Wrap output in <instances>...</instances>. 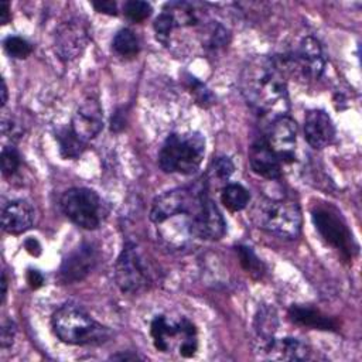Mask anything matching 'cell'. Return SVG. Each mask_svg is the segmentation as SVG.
I'll return each mask as SVG.
<instances>
[{
    "label": "cell",
    "instance_id": "cell-1",
    "mask_svg": "<svg viewBox=\"0 0 362 362\" xmlns=\"http://www.w3.org/2000/svg\"><path fill=\"white\" fill-rule=\"evenodd\" d=\"M239 88L245 100L263 115L276 119L288 112L287 83L283 68L274 58H252L242 69Z\"/></svg>",
    "mask_w": 362,
    "mask_h": 362
},
{
    "label": "cell",
    "instance_id": "cell-2",
    "mask_svg": "<svg viewBox=\"0 0 362 362\" xmlns=\"http://www.w3.org/2000/svg\"><path fill=\"white\" fill-rule=\"evenodd\" d=\"M55 335L71 345H95L107 341L110 329L95 321L83 308L68 303L59 307L52 315Z\"/></svg>",
    "mask_w": 362,
    "mask_h": 362
},
{
    "label": "cell",
    "instance_id": "cell-3",
    "mask_svg": "<svg viewBox=\"0 0 362 362\" xmlns=\"http://www.w3.org/2000/svg\"><path fill=\"white\" fill-rule=\"evenodd\" d=\"M252 222L279 238L294 239L301 230V211L291 199L259 198L250 208Z\"/></svg>",
    "mask_w": 362,
    "mask_h": 362
},
{
    "label": "cell",
    "instance_id": "cell-4",
    "mask_svg": "<svg viewBox=\"0 0 362 362\" xmlns=\"http://www.w3.org/2000/svg\"><path fill=\"white\" fill-rule=\"evenodd\" d=\"M205 154V139L198 132L171 133L158 154L164 173L191 174L198 170Z\"/></svg>",
    "mask_w": 362,
    "mask_h": 362
},
{
    "label": "cell",
    "instance_id": "cell-5",
    "mask_svg": "<svg viewBox=\"0 0 362 362\" xmlns=\"http://www.w3.org/2000/svg\"><path fill=\"white\" fill-rule=\"evenodd\" d=\"M116 284L123 293L139 294L153 283V270L136 243L127 242L115 264Z\"/></svg>",
    "mask_w": 362,
    "mask_h": 362
},
{
    "label": "cell",
    "instance_id": "cell-6",
    "mask_svg": "<svg viewBox=\"0 0 362 362\" xmlns=\"http://www.w3.org/2000/svg\"><path fill=\"white\" fill-rule=\"evenodd\" d=\"M61 208L66 218L83 229L99 228L107 212L102 198L83 187L65 191L61 197Z\"/></svg>",
    "mask_w": 362,
    "mask_h": 362
},
{
    "label": "cell",
    "instance_id": "cell-7",
    "mask_svg": "<svg viewBox=\"0 0 362 362\" xmlns=\"http://www.w3.org/2000/svg\"><path fill=\"white\" fill-rule=\"evenodd\" d=\"M313 222L321 238L334 249L341 252L345 259H351L356 250L352 235L337 209L320 205L313 209Z\"/></svg>",
    "mask_w": 362,
    "mask_h": 362
},
{
    "label": "cell",
    "instance_id": "cell-8",
    "mask_svg": "<svg viewBox=\"0 0 362 362\" xmlns=\"http://www.w3.org/2000/svg\"><path fill=\"white\" fill-rule=\"evenodd\" d=\"M90 41V28L86 20L72 17L62 21L54 37V49L59 59L74 61L85 51Z\"/></svg>",
    "mask_w": 362,
    "mask_h": 362
},
{
    "label": "cell",
    "instance_id": "cell-9",
    "mask_svg": "<svg viewBox=\"0 0 362 362\" xmlns=\"http://www.w3.org/2000/svg\"><path fill=\"white\" fill-rule=\"evenodd\" d=\"M150 334L156 349L160 352H168L175 345L178 348L185 341L197 339L194 324L184 317L174 321L165 315H157L151 321Z\"/></svg>",
    "mask_w": 362,
    "mask_h": 362
},
{
    "label": "cell",
    "instance_id": "cell-10",
    "mask_svg": "<svg viewBox=\"0 0 362 362\" xmlns=\"http://www.w3.org/2000/svg\"><path fill=\"white\" fill-rule=\"evenodd\" d=\"M225 221L214 201L209 198L205 185V188L201 192L197 209L191 218L192 236L208 240H216L225 235Z\"/></svg>",
    "mask_w": 362,
    "mask_h": 362
},
{
    "label": "cell",
    "instance_id": "cell-11",
    "mask_svg": "<svg viewBox=\"0 0 362 362\" xmlns=\"http://www.w3.org/2000/svg\"><path fill=\"white\" fill-rule=\"evenodd\" d=\"M287 66L291 71L300 72L303 76L310 79H318L325 68V58L320 42L311 37H304L297 48L284 58Z\"/></svg>",
    "mask_w": 362,
    "mask_h": 362
},
{
    "label": "cell",
    "instance_id": "cell-12",
    "mask_svg": "<svg viewBox=\"0 0 362 362\" xmlns=\"http://www.w3.org/2000/svg\"><path fill=\"white\" fill-rule=\"evenodd\" d=\"M98 250L90 243H82L74 249L61 263L58 277L65 284L83 280L98 263Z\"/></svg>",
    "mask_w": 362,
    "mask_h": 362
},
{
    "label": "cell",
    "instance_id": "cell-13",
    "mask_svg": "<svg viewBox=\"0 0 362 362\" xmlns=\"http://www.w3.org/2000/svg\"><path fill=\"white\" fill-rule=\"evenodd\" d=\"M255 351L262 358L276 361H304L310 356L308 345L294 337L257 341Z\"/></svg>",
    "mask_w": 362,
    "mask_h": 362
},
{
    "label": "cell",
    "instance_id": "cell-14",
    "mask_svg": "<svg viewBox=\"0 0 362 362\" xmlns=\"http://www.w3.org/2000/svg\"><path fill=\"white\" fill-rule=\"evenodd\" d=\"M71 129L85 143L95 139L103 129L102 107L95 98H86L72 116Z\"/></svg>",
    "mask_w": 362,
    "mask_h": 362
},
{
    "label": "cell",
    "instance_id": "cell-15",
    "mask_svg": "<svg viewBox=\"0 0 362 362\" xmlns=\"http://www.w3.org/2000/svg\"><path fill=\"white\" fill-rule=\"evenodd\" d=\"M267 144L273 153L283 161H291L294 158L296 143H297V127L291 117L280 116L276 117L270 126Z\"/></svg>",
    "mask_w": 362,
    "mask_h": 362
},
{
    "label": "cell",
    "instance_id": "cell-16",
    "mask_svg": "<svg viewBox=\"0 0 362 362\" xmlns=\"http://www.w3.org/2000/svg\"><path fill=\"white\" fill-rule=\"evenodd\" d=\"M304 136L313 148H324L335 137V126L327 112L321 109L310 110L304 117Z\"/></svg>",
    "mask_w": 362,
    "mask_h": 362
},
{
    "label": "cell",
    "instance_id": "cell-17",
    "mask_svg": "<svg viewBox=\"0 0 362 362\" xmlns=\"http://www.w3.org/2000/svg\"><path fill=\"white\" fill-rule=\"evenodd\" d=\"M249 164L252 171L263 178L277 180L281 175L280 160L263 139L252 144L249 150Z\"/></svg>",
    "mask_w": 362,
    "mask_h": 362
},
{
    "label": "cell",
    "instance_id": "cell-18",
    "mask_svg": "<svg viewBox=\"0 0 362 362\" xmlns=\"http://www.w3.org/2000/svg\"><path fill=\"white\" fill-rule=\"evenodd\" d=\"M34 208L24 199L8 202L1 212L3 229L10 235H20L34 223Z\"/></svg>",
    "mask_w": 362,
    "mask_h": 362
},
{
    "label": "cell",
    "instance_id": "cell-19",
    "mask_svg": "<svg viewBox=\"0 0 362 362\" xmlns=\"http://www.w3.org/2000/svg\"><path fill=\"white\" fill-rule=\"evenodd\" d=\"M288 317L293 322L303 327H310L313 329L335 331L338 328L337 322L332 318L327 317L320 310H315L310 305L293 304L288 310Z\"/></svg>",
    "mask_w": 362,
    "mask_h": 362
},
{
    "label": "cell",
    "instance_id": "cell-20",
    "mask_svg": "<svg viewBox=\"0 0 362 362\" xmlns=\"http://www.w3.org/2000/svg\"><path fill=\"white\" fill-rule=\"evenodd\" d=\"M277 327H279V318H277L276 310L270 305L259 307L255 315V329H256L257 341L273 338L277 331Z\"/></svg>",
    "mask_w": 362,
    "mask_h": 362
},
{
    "label": "cell",
    "instance_id": "cell-21",
    "mask_svg": "<svg viewBox=\"0 0 362 362\" xmlns=\"http://www.w3.org/2000/svg\"><path fill=\"white\" fill-rule=\"evenodd\" d=\"M55 139L59 143V151L65 158H78L83 148L85 141L81 140L71 127H62L55 132Z\"/></svg>",
    "mask_w": 362,
    "mask_h": 362
},
{
    "label": "cell",
    "instance_id": "cell-22",
    "mask_svg": "<svg viewBox=\"0 0 362 362\" xmlns=\"http://www.w3.org/2000/svg\"><path fill=\"white\" fill-rule=\"evenodd\" d=\"M249 191L240 184H228L221 194L222 204L232 212L245 209L249 204Z\"/></svg>",
    "mask_w": 362,
    "mask_h": 362
},
{
    "label": "cell",
    "instance_id": "cell-23",
    "mask_svg": "<svg viewBox=\"0 0 362 362\" xmlns=\"http://www.w3.org/2000/svg\"><path fill=\"white\" fill-rule=\"evenodd\" d=\"M112 48L115 49L116 54L124 58H133L134 55H137L140 49L137 37L129 28H122L116 33L112 41Z\"/></svg>",
    "mask_w": 362,
    "mask_h": 362
},
{
    "label": "cell",
    "instance_id": "cell-24",
    "mask_svg": "<svg viewBox=\"0 0 362 362\" xmlns=\"http://www.w3.org/2000/svg\"><path fill=\"white\" fill-rule=\"evenodd\" d=\"M236 253L239 256V262L242 267L255 279H260L264 274L263 262L255 255V252L247 246H238Z\"/></svg>",
    "mask_w": 362,
    "mask_h": 362
},
{
    "label": "cell",
    "instance_id": "cell-25",
    "mask_svg": "<svg viewBox=\"0 0 362 362\" xmlns=\"http://www.w3.org/2000/svg\"><path fill=\"white\" fill-rule=\"evenodd\" d=\"M3 47H4V51L7 52V55L11 58H16V59L27 58L33 51L31 44L18 35L7 37L3 42Z\"/></svg>",
    "mask_w": 362,
    "mask_h": 362
},
{
    "label": "cell",
    "instance_id": "cell-26",
    "mask_svg": "<svg viewBox=\"0 0 362 362\" xmlns=\"http://www.w3.org/2000/svg\"><path fill=\"white\" fill-rule=\"evenodd\" d=\"M153 8L150 3L141 1V0H129L123 4V13L124 16L134 23H140L146 20L151 14Z\"/></svg>",
    "mask_w": 362,
    "mask_h": 362
},
{
    "label": "cell",
    "instance_id": "cell-27",
    "mask_svg": "<svg viewBox=\"0 0 362 362\" xmlns=\"http://www.w3.org/2000/svg\"><path fill=\"white\" fill-rule=\"evenodd\" d=\"M235 165L228 157H218L216 160L212 161L211 168H209V175L214 180L219 181H226L232 174H233Z\"/></svg>",
    "mask_w": 362,
    "mask_h": 362
},
{
    "label": "cell",
    "instance_id": "cell-28",
    "mask_svg": "<svg viewBox=\"0 0 362 362\" xmlns=\"http://www.w3.org/2000/svg\"><path fill=\"white\" fill-rule=\"evenodd\" d=\"M20 167V154L13 146H6L1 150V171L4 175H13Z\"/></svg>",
    "mask_w": 362,
    "mask_h": 362
},
{
    "label": "cell",
    "instance_id": "cell-29",
    "mask_svg": "<svg viewBox=\"0 0 362 362\" xmlns=\"http://www.w3.org/2000/svg\"><path fill=\"white\" fill-rule=\"evenodd\" d=\"M188 82H189V88H191V92L194 93L197 102L202 106H209L214 103V96L212 93L205 88V85H202L199 81H197L195 78L189 76L188 78Z\"/></svg>",
    "mask_w": 362,
    "mask_h": 362
},
{
    "label": "cell",
    "instance_id": "cell-30",
    "mask_svg": "<svg viewBox=\"0 0 362 362\" xmlns=\"http://www.w3.org/2000/svg\"><path fill=\"white\" fill-rule=\"evenodd\" d=\"M16 337V325L13 321L7 320L3 327H1V335H0V342H1V348H8Z\"/></svg>",
    "mask_w": 362,
    "mask_h": 362
},
{
    "label": "cell",
    "instance_id": "cell-31",
    "mask_svg": "<svg viewBox=\"0 0 362 362\" xmlns=\"http://www.w3.org/2000/svg\"><path fill=\"white\" fill-rule=\"evenodd\" d=\"M92 6L95 7L96 11L105 13L109 16H116L117 14V6L112 0H102V1H92Z\"/></svg>",
    "mask_w": 362,
    "mask_h": 362
},
{
    "label": "cell",
    "instance_id": "cell-32",
    "mask_svg": "<svg viewBox=\"0 0 362 362\" xmlns=\"http://www.w3.org/2000/svg\"><path fill=\"white\" fill-rule=\"evenodd\" d=\"M27 283L30 284L31 288H40L44 284V276L41 274V272L35 269H30L27 272Z\"/></svg>",
    "mask_w": 362,
    "mask_h": 362
},
{
    "label": "cell",
    "instance_id": "cell-33",
    "mask_svg": "<svg viewBox=\"0 0 362 362\" xmlns=\"http://www.w3.org/2000/svg\"><path fill=\"white\" fill-rule=\"evenodd\" d=\"M124 127V113H123V109H117L113 116H112V126L110 129L113 132H119Z\"/></svg>",
    "mask_w": 362,
    "mask_h": 362
},
{
    "label": "cell",
    "instance_id": "cell-34",
    "mask_svg": "<svg viewBox=\"0 0 362 362\" xmlns=\"http://www.w3.org/2000/svg\"><path fill=\"white\" fill-rule=\"evenodd\" d=\"M24 247H25V250H27L30 255H33V256H38V255L41 253V245H40V242H38L37 239H34V238L25 239V240H24Z\"/></svg>",
    "mask_w": 362,
    "mask_h": 362
},
{
    "label": "cell",
    "instance_id": "cell-35",
    "mask_svg": "<svg viewBox=\"0 0 362 362\" xmlns=\"http://www.w3.org/2000/svg\"><path fill=\"white\" fill-rule=\"evenodd\" d=\"M10 17H11V14H10V4L7 1H1L0 3V23L1 24H7Z\"/></svg>",
    "mask_w": 362,
    "mask_h": 362
},
{
    "label": "cell",
    "instance_id": "cell-36",
    "mask_svg": "<svg viewBox=\"0 0 362 362\" xmlns=\"http://www.w3.org/2000/svg\"><path fill=\"white\" fill-rule=\"evenodd\" d=\"M139 358L140 356H137L136 354H117V355L110 356V359H120V361H134Z\"/></svg>",
    "mask_w": 362,
    "mask_h": 362
},
{
    "label": "cell",
    "instance_id": "cell-37",
    "mask_svg": "<svg viewBox=\"0 0 362 362\" xmlns=\"http://www.w3.org/2000/svg\"><path fill=\"white\" fill-rule=\"evenodd\" d=\"M7 293V279H6V272L1 273V301H4Z\"/></svg>",
    "mask_w": 362,
    "mask_h": 362
},
{
    "label": "cell",
    "instance_id": "cell-38",
    "mask_svg": "<svg viewBox=\"0 0 362 362\" xmlns=\"http://www.w3.org/2000/svg\"><path fill=\"white\" fill-rule=\"evenodd\" d=\"M7 102V86L6 82L1 81V106H4Z\"/></svg>",
    "mask_w": 362,
    "mask_h": 362
}]
</instances>
